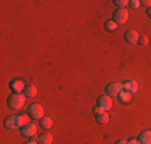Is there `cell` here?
Masks as SVG:
<instances>
[{"mask_svg":"<svg viewBox=\"0 0 151 144\" xmlns=\"http://www.w3.org/2000/svg\"><path fill=\"white\" fill-rule=\"evenodd\" d=\"M31 123V115H10V117L5 118L3 125H5L8 130H21L24 125Z\"/></svg>","mask_w":151,"mask_h":144,"instance_id":"cell-1","label":"cell"},{"mask_svg":"<svg viewBox=\"0 0 151 144\" xmlns=\"http://www.w3.org/2000/svg\"><path fill=\"white\" fill-rule=\"evenodd\" d=\"M6 103H8V106L12 107V109H19V107H23L24 103H26V96L21 95V93H13V95L8 96Z\"/></svg>","mask_w":151,"mask_h":144,"instance_id":"cell-2","label":"cell"},{"mask_svg":"<svg viewBox=\"0 0 151 144\" xmlns=\"http://www.w3.org/2000/svg\"><path fill=\"white\" fill-rule=\"evenodd\" d=\"M29 115L31 118H35V120H39V118H44V107L40 106V104H32L29 106Z\"/></svg>","mask_w":151,"mask_h":144,"instance_id":"cell-3","label":"cell"},{"mask_svg":"<svg viewBox=\"0 0 151 144\" xmlns=\"http://www.w3.org/2000/svg\"><path fill=\"white\" fill-rule=\"evenodd\" d=\"M129 19V11L125 8H117L116 11H114V21H116L117 24H125Z\"/></svg>","mask_w":151,"mask_h":144,"instance_id":"cell-4","label":"cell"},{"mask_svg":"<svg viewBox=\"0 0 151 144\" xmlns=\"http://www.w3.org/2000/svg\"><path fill=\"white\" fill-rule=\"evenodd\" d=\"M122 83H109L106 86V95L108 96H119V93L122 91Z\"/></svg>","mask_w":151,"mask_h":144,"instance_id":"cell-5","label":"cell"},{"mask_svg":"<svg viewBox=\"0 0 151 144\" xmlns=\"http://www.w3.org/2000/svg\"><path fill=\"white\" fill-rule=\"evenodd\" d=\"M98 106L103 107V109H105L106 112H108V110L113 107V99H111V96H108V95L100 96V98H98Z\"/></svg>","mask_w":151,"mask_h":144,"instance_id":"cell-6","label":"cell"},{"mask_svg":"<svg viewBox=\"0 0 151 144\" xmlns=\"http://www.w3.org/2000/svg\"><path fill=\"white\" fill-rule=\"evenodd\" d=\"M21 130H23V131H21V133H23V136L32 138V136H35V133H37V125H35V123H32V122H31V123L24 125V127L21 128Z\"/></svg>","mask_w":151,"mask_h":144,"instance_id":"cell-7","label":"cell"},{"mask_svg":"<svg viewBox=\"0 0 151 144\" xmlns=\"http://www.w3.org/2000/svg\"><path fill=\"white\" fill-rule=\"evenodd\" d=\"M138 32L134 31V29H130V31H127L125 32V35H124V40L127 42V43H130V45H135V43H138Z\"/></svg>","mask_w":151,"mask_h":144,"instance_id":"cell-8","label":"cell"},{"mask_svg":"<svg viewBox=\"0 0 151 144\" xmlns=\"http://www.w3.org/2000/svg\"><path fill=\"white\" fill-rule=\"evenodd\" d=\"M10 88L13 90V93H23L24 88H26V85H24L23 80H19V78H16V80H13L12 83H10Z\"/></svg>","mask_w":151,"mask_h":144,"instance_id":"cell-9","label":"cell"},{"mask_svg":"<svg viewBox=\"0 0 151 144\" xmlns=\"http://www.w3.org/2000/svg\"><path fill=\"white\" fill-rule=\"evenodd\" d=\"M39 141H40V144H52L53 143V136L50 131H44L40 135V138H39Z\"/></svg>","mask_w":151,"mask_h":144,"instance_id":"cell-10","label":"cell"},{"mask_svg":"<svg viewBox=\"0 0 151 144\" xmlns=\"http://www.w3.org/2000/svg\"><path fill=\"white\" fill-rule=\"evenodd\" d=\"M23 95L26 96V98H32V96H35V95H37V88H35V85H26Z\"/></svg>","mask_w":151,"mask_h":144,"instance_id":"cell-11","label":"cell"},{"mask_svg":"<svg viewBox=\"0 0 151 144\" xmlns=\"http://www.w3.org/2000/svg\"><path fill=\"white\" fill-rule=\"evenodd\" d=\"M122 88H124L125 91L135 93L137 90H138V85H137V82H134V80H129V82H125V83L122 85Z\"/></svg>","mask_w":151,"mask_h":144,"instance_id":"cell-12","label":"cell"},{"mask_svg":"<svg viewBox=\"0 0 151 144\" xmlns=\"http://www.w3.org/2000/svg\"><path fill=\"white\" fill-rule=\"evenodd\" d=\"M132 98H134V93H130V91H125V90H122V91L119 93L121 103H130Z\"/></svg>","mask_w":151,"mask_h":144,"instance_id":"cell-13","label":"cell"},{"mask_svg":"<svg viewBox=\"0 0 151 144\" xmlns=\"http://www.w3.org/2000/svg\"><path fill=\"white\" fill-rule=\"evenodd\" d=\"M140 143L142 144H151V130H146L140 135Z\"/></svg>","mask_w":151,"mask_h":144,"instance_id":"cell-14","label":"cell"},{"mask_svg":"<svg viewBox=\"0 0 151 144\" xmlns=\"http://www.w3.org/2000/svg\"><path fill=\"white\" fill-rule=\"evenodd\" d=\"M108 122H109V115H108V112H103V114H98V115H96V123L106 125Z\"/></svg>","mask_w":151,"mask_h":144,"instance_id":"cell-15","label":"cell"},{"mask_svg":"<svg viewBox=\"0 0 151 144\" xmlns=\"http://www.w3.org/2000/svg\"><path fill=\"white\" fill-rule=\"evenodd\" d=\"M105 29H106L108 32H114L117 29V23L114 19H108L106 23H105Z\"/></svg>","mask_w":151,"mask_h":144,"instance_id":"cell-16","label":"cell"},{"mask_svg":"<svg viewBox=\"0 0 151 144\" xmlns=\"http://www.w3.org/2000/svg\"><path fill=\"white\" fill-rule=\"evenodd\" d=\"M40 122H42V127H44L45 130H50V128L53 127V120L50 117H44Z\"/></svg>","mask_w":151,"mask_h":144,"instance_id":"cell-17","label":"cell"},{"mask_svg":"<svg viewBox=\"0 0 151 144\" xmlns=\"http://www.w3.org/2000/svg\"><path fill=\"white\" fill-rule=\"evenodd\" d=\"M114 3H116L119 8H125L127 5H130V2H129V0H117V2H114Z\"/></svg>","mask_w":151,"mask_h":144,"instance_id":"cell-18","label":"cell"},{"mask_svg":"<svg viewBox=\"0 0 151 144\" xmlns=\"http://www.w3.org/2000/svg\"><path fill=\"white\" fill-rule=\"evenodd\" d=\"M138 43H140L142 46L148 45V37H146V35H140V37H138Z\"/></svg>","mask_w":151,"mask_h":144,"instance_id":"cell-19","label":"cell"},{"mask_svg":"<svg viewBox=\"0 0 151 144\" xmlns=\"http://www.w3.org/2000/svg\"><path fill=\"white\" fill-rule=\"evenodd\" d=\"M93 112H95V115H98V114H103V112H106L103 107H100V106H96L95 109H93Z\"/></svg>","mask_w":151,"mask_h":144,"instance_id":"cell-20","label":"cell"},{"mask_svg":"<svg viewBox=\"0 0 151 144\" xmlns=\"http://www.w3.org/2000/svg\"><path fill=\"white\" fill-rule=\"evenodd\" d=\"M130 5L134 6V8H138V6L142 5V2H140V0H132V2H130Z\"/></svg>","mask_w":151,"mask_h":144,"instance_id":"cell-21","label":"cell"},{"mask_svg":"<svg viewBox=\"0 0 151 144\" xmlns=\"http://www.w3.org/2000/svg\"><path fill=\"white\" fill-rule=\"evenodd\" d=\"M129 144H142V143H140V139L132 138V139H129Z\"/></svg>","mask_w":151,"mask_h":144,"instance_id":"cell-22","label":"cell"},{"mask_svg":"<svg viewBox=\"0 0 151 144\" xmlns=\"http://www.w3.org/2000/svg\"><path fill=\"white\" fill-rule=\"evenodd\" d=\"M142 5H145V6H148V8H151V2H150V0H143Z\"/></svg>","mask_w":151,"mask_h":144,"instance_id":"cell-23","label":"cell"},{"mask_svg":"<svg viewBox=\"0 0 151 144\" xmlns=\"http://www.w3.org/2000/svg\"><path fill=\"white\" fill-rule=\"evenodd\" d=\"M116 144H129V141H125V139H121V141H117Z\"/></svg>","mask_w":151,"mask_h":144,"instance_id":"cell-24","label":"cell"},{"mask_svg":"<svg viewBox=\"0 0 151 144\" xmlns=\"http://www.w3.org/2000/svg\"><path fill=\"white\" fill-rule=\"evenodd\" d=\"M148 18L151 19V8H148Z\"/></svg>","mask_w":151,"mask_h":144,"instance_id":"cell-25","label":"cell"},{"mask_svg":"<svg viewBox=\"0 0 151 144\" xmlns=\"http://www.w3.org/2000/svg\"><path fill=\"white\" fill-rule=\"evenodd\" d=\"M26 144H37V143H35V141H27Z\"/></svg>","mask_w":151,"mask_h":144,"instance_id":"cell-26","label":"cell"}]
</instances>
